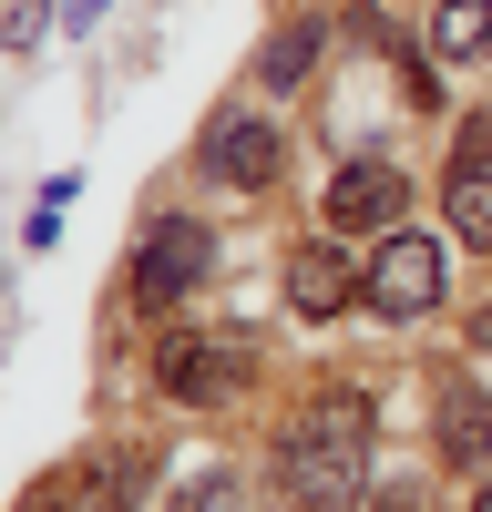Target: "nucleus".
Masks as SVG:
<instances>
[{
	"label": "nucleus",
	"instance_id": "f257e3e1",
	"mask_svg": "<svg viewBox=\"0 0 492 512\" xmlns=\"http://www.w3.org/2000/svg\"><path fill=\"white\" fill-rule=\"evenodd\" d=\"M267 492H277L287 512H359V502H369V451H359V441H318V431L287 420V431H277V461H267Z\"/></svg>",
	"mask_w": 492,
	"mask_h": 512
},
{
	"label": "nucleus",
	"instance_id": "f03ea898",
	"mask_svg": "<svg viewBox=\"0 0 492 512\" xmlns=\"http://www.w3.org/2000/svg\"><path fill=\"white\" fill-rule=\"evenodd\" d=\"M205 277H216V226L205 216H154L144 246H134V267H123V297H134L144 318H175Z\"/></svg>",
	"mask_w": 492,
	"mask_h": 512
},
{
	"label": "nucleus",
	"instance_id": "7ed1b4c3",
	"mask_svg": "<svg viewBox=\"0 0 492 512\" xmlns=\"http://www.w3.org/2000/svg\"><path fill=\"white\" fill-rule=\"evenodd\" d=\"M246 369H257V349L246 338H216V328H164L154 338V390L175 410H216L246 390Z\"/></svg>",
	"mask_w": 492,
	"mask_h": 512
},
{
	"label": "nucleus",
	"instance_id": "20e7f679",
	"mask_svg": "<svg viewBox=\"0 0 492 512\" xmlns=\"http://www.w3.org/2000/svg\"><path fill=\"white\" fill-rule=\"evenodd\" d=\"M195 164H205L216 185H236V195H267V185L287 175V134H277V113H257V103H226V113L195 134Z\"/></svg>",
	"mask_w": 492,
	"mask_h": 512
},
{
	"label": "nucleus",
	"instance_id": "39448f33",
	"mask_svg": "<svg viewBox=\"0 0 492 512\" xmlns=\"http://www.w3.org/2000/svg\"><path fill=\"white\" fill-rule=\"evenodd\" d=\"M359 308H380V318H431V308H441V236H421V226L369 236V297H359Z\"/></svg>",
	"mask_w": 492,
	"mask_h": 512
},
{
	"label": "nucleus",
	"instance_id": "423d86ee",
	"mask_svg": "<svg viewBox=\"0 0 492 512\" xmlns=\"http://www.w3.org/2000/svg\"><path fill=\"white\" fill-rule=\"evenodd\" d=\"M318 216L339 226V236H390V226L410 216V175H400V164H380V154H349L339 175H328Z\"/></svg>",
	"mask_w": 492,
	"mask_h": 512
},
{
	"label": "nucleus",
	"instance_id": "0eeeda50",
	"mask_svg": "<svg viewBox=\"0 0 492 512\" xmlns=\"http://www.w3.org/2000/svg\"><path fill=\"white\" fill-rule=\"evenodd\" d=\"M359 297H369V256H349L339 226L308 236V246H287V308L298 318H339V308H359Z\"/></svg>",
	"mask_w": 492,
	"mask_h": 512
},
{
	"label": "nucleus",
	"instance_id": "6e6552de",
	"mask_svg": "<svg viewBox=\"0 0 492 512\" xmlns=\"http://www.w3.org/2000/svg\"><path fill=\"white\" fill-rule=\"evenodd\" d=\"M441 461L492 472V379H451L441 390Z\"/></svg>",
	"mask_w": 492,
	"mask_h": 512
},
{
	"label": "nucleus",
	"instance_id": "1a4fd4ad",
	"mask_svg": "<svg viewBox=\"0 0 492 512\" xmlns=\"http://www.w3.org/2000/svg\"><path fill=\"white\" fill-rule=\"evenodd\" d=\"M431 62H492V0H431V31H421Z\"/></svg>",
	"mask_w": 492,
	"mask_h": 512
},
{
	"label": "nucleus",
	"instance_id": "9d476101",
	"mask_svg": "<svg viewBox=\"0 0 492 512\" xmlns=\"http://www.w3.org/2000/svg\"><path fill=\"white\" fill-rule=\"evenodd\" d=\"M318 52H328L318 21H277L267 52H257V82H267V93H308V82H318Z\"/></svg>",
	"mask_w": 492,
	"mask_h": 512
},
{
	"label": "nucleus",
	"instance_id": "9b49d317",
	"mask_svg": "<svg viewBox=\"0 0 492 512\" xmlns=\"http://www.w3.org/2000/svg\"><path fill=\"white\" fill-rule=\"evenodd\" d=\"M298 431H318V441H359V451H380V410H369L359 390H318V400H298Z\"/></svg>",
	"mask_w": 492,
	"mask_h": 512
},
{
	"label": "nucleus",
	"instance_id": "f8f14e48",
	"mask_svg": "<svg viewBox=\"0 0 492 512\" xmlns=\"http://www.w3.org/2000/svg\"><path fill=\"white\" fill-rule=\"evenodd\" d=\"M154 482H164V451H154V441L103 451V512H144V502H154Z\"/></svg>",
	"mask_w": 492,
	"mask_h": 512
},
{
	"label": "nucleus",
	"instance_id": "ddd939ff",
	"mask_svg": "<svg viewBox=\"0 0 492 512\" xmlns=\"http://www.w3.org/2000/svg\"><path fill=\"white\" fill-rule=\"evenodd\" d=\"M441 216H451V236H462V246H492V164H451Z\"/></svg>",
	"mask_w": 492,
	"mask_h": 512
},
{
	"label": "nucleus",
	"instance_id": "4468645a",
	"mask_svg": "<svg viewBox=\"0 0 492 512\" xmlns=\"http://www.w3.org/2000/svg\"><path fill=\"white\" fill-rule=\"evenodd\" d=\"M164 512H246V482L236 472H195V482H175Z\"/></svg>",
	"mask_w": 492,
	"mask_h": 512
},
{
	"label": "nucleus",
	"instance_id": "2eb2a0df",
	"mask_svg": "<svg viewBox=\"0 0 492 512\" xmlns=\"http://www.w3.org/2000/svg\"><path fill=\"white\" fill-rule=\"evenodd\" d=\"M41 31H52V21H41V11H31V0H11V11H0V52H31V41H41Z\"/></svg>",
	"mask_w": 492,
	"mask_h": 512
},
{
	"label": "nucleus",
	"instance_id": "dca6fc26",
	"mask_svg": "<svg viewBox=\"0 0 492 512\" xmlns=\"http://www.w3.org/2000/svg\"><path fill=\"white\" fill-rule=\"evenodd\" d=\"M451 164H492V113H462V134H451Z\"/></svg>",
	"mask_w": 492,
	"mask_h": 512
},
{
	"label": "nucleus",
	"instance_id": "f3484780",
	"mask_svg": "<svg viewBox=\"0 0 492 512\" xmlns=\"http://www.w3.org/2000/svg\"><path fill=\"white\" fill-rule=\"evenodd\" d=\"M369 512H431V492H421V482H380V502H369Z\"/></svg>",
	"mask_w": 492,
	"mask_h": 512
},
{
	"label": "nucleus",
	"instance_id": "a211bd4d",
	"mask_svg": "<svg viewBox=\"0 0 492 512\" xmlns=\"http://www.w3.org/2000/svg\"><path fill=\"white\" fill-rule=\"evenodd\" d=\"M103 11H113V0H62V31H93Z\"/></svg>",
	"mask_w": 492,
	"mask_h": 512
},
{
	"label": "nucleus",
	"instance_id": "6ab92c4d",
	"mask_svg": "<svg viewBox=\"0 0 492 512\" xmlns=\"http://www.w3.org/2000/svg\"><path fill=\"white\" fill-rule=\"evenodd\" d=\"M462 338H472V349L492 359V308H472V328H462Z\"/></svg>",
	"mask_w": 492,
	"mask_h": 512
},
{
	"label": "nucleus",
	"instance_id": "aec40b11",
	"mask_svg": "<svg viewBox=\"0 0 492 512\" xmlns=\"http://www.w3.org/2000/svg\"><path fill=\"white\" fill-rule=\"evenodd\" d=\"M472 512H492V482H482V492H472Z\"/></svg>",
	"mask_w": 492,
	"mask_h": 512
}]
</instances>
